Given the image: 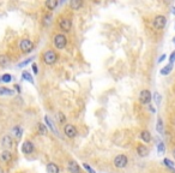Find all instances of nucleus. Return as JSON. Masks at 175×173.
I'll return each mask as SVG.
<instances>
[{
    "label": "nucleus",
    "instance_id": "obj_1",
    "mask_svg": "<svg viewBox=\"0 0 175 173\" xmlns=\"http://www.w3.org/2000/svg\"><path fill=\"white\" fill-rule=\"evenodd\" d=\"M42 59H43L44 64L53 65V64H55L56 60H58V54L55 53L53 49H48V51H46L43 53Z\"/></svg>",
    "mask_w": 175,
    "mask_h": 173
},
{
    "label": "nucleus",
    "instance_id": "obj_2",
    "mask_svg": "<svg viewBox=\"0 0 175 173\" xmlns=\"http://www.w3.org/2000/svg\"><path fill=\"white\" fill-rule=\"evenodd\" d=\"M53 42H54V46L58 49H63L67 44V39H66V36L64 34H56L54 36Z\"/></svg>",
    "mask_w": 175,
    "mask_h": 173
},
{
    "label": "nucleus",
    "instance_id": "obj_3",
    "mask_svg": "<svg viewBox=\"0 0 175 173\" xmlns=\"http://www.w3.org/2000/svg\"><path fill=\"white\" fill-rule=\"evenodd\" d=\"M114 166L116 167V168H125L126 166H127V163H128V159H127V156L126 155H124V154H119L118 156H115L114 158Z\"/></svg>",
    "mask_w": 175,
    "mask_h": 173
},
{
    "label": "nucleus",
    "instance_id": "obj_4",
    "mask_svg": "<svg viewBox=\"0 0 175 173\" xmlns=\"http://www.w3.org/2000/svg\"><path fill=\"white\" fill-rule=\"evenodd\" d=\"M165 24H167V18L164 16H161V15L156 16L153 21V27L156 30H162L165 27Z\"/></svg>",
    "mask_w": 175,
    "mask_h": 173
},
{
    "label": "nucleus",
    "instance_id": "obj_5",
    "mask_svg": "<svg viewBox=\"0 0 175 173\" xmlns=\"http://www.w3.org/2000/svg\"><path fill=\"white\" fill-rule=\"evenodd\" d=\"M19 48L23 53H30L34 49V43L33 41L28 40V39H23L22 41L19 42Z\"/></svg>",
    "mask_w": 175,
    "mask_h": 173
},
{
    "label": "nucleus",
    "instance_id": "obj_6",
    "mask_svg": "<svg viewBox=\"0 0 175 173\" xmlns=\"http://www.w3.org/2000/svg\"><path fill=\"white\" fill-rule=\"evenodd\" d=\"M59 27L63 32H70L72 29V21L68 17H63L59 21Z\"/></svg>",
    "mask_w": 175,
    "mask_h": 173
},
{
    "label": "nucleus",
    "instance_id": "obj_7",
    "mask_svg": "<svg viewBox=\"0 0 175 173\" xmlns=\"http://www.w3.org/2000/svg\"><path fill=\"white\" fill-rule=\"evenodd\" d=\"M64 133H65L66 137H68V138H75L77 136L76 126L72 125V124H66L64 126Z\"/></svg>",
    "mask_w": 175,
    "mask_h": 173
},
{
    "label": "nucleus",
    "instance_id": "obj_8",
    "mask_svg": "<svg viewBox=\"0 0 175 173\" xmlns=\"http://www.w3.org/2000/svg\"><path fill=\"white\" fill-rule=\"evenodd\" d=\"M139 101L142 102L143 105H149L151 101V93L148 89H144L140 91L139 94Z\"/></svg>",
    "mask_w": 175,
    "mask_h": 173
},
{
    "label": "nucleus",
    "instance_id": "obj_9",
    "mask_svg": "<svg viewBox=\"0 0 175 173\" xmlns=\"http://www.w3.org/2000/svg\"><path fill=\"white\" fill-rule=\"evenodd\" d=\"M1 143H2V147H4L6 150L11 149L12 147H13V140H12V136H10V135H5V136L2 137V140H1Z\"/></svg>",
    "mask_w": 175,
    "mask_h": 173
},
{
    "label": "nucleus",
    "instance_id": "obj_10",
    "mask_svg": "<svg viewBox=\"0 0 175 173\" xmlns=\"http://www.w3.org/2000/svg\"><path fill=\"white\" fill-rule=\"evenodd\" d=\"M35 149V147H34V143L33 142H30V141H25L24 143H23L22 146V151L24 154H31Z\"/></svg>",
    "mask_w": 175,
    "mask_h": 173
},
{
    "label": "nucleus",
    "instance_id": "obj_11",
    "mask_svg": "<svg viewBox=\"0 0 175 173\" xmlns=\"http://www.w3.org/2000/svg\"><path fill=\"white\" fill-rule=\"evenodd\" d=\"M67 170H68L71 173H80L79 165H78L76 161H73V160L68 161V163H67Z\"/></svg>",
    "mask_w": 175,
    "mask_h": 173
},
{
    "label": "nucleus",
    "instance_id": "obj_12",
    "mask_svg": "<svg viewBox=\"0 0 175 173\" xmlns=\"http://www.w3.org/2000/svg\"><path fill=\"white\" fill-rule=\"evenodd\" d=\"M0 160L5 163H9L12 160V153L10 150H4L0 154Z\"/></svg>",
    "mask_w": 175,
    "mask_h": 173
},
{
    "label": "nucleus",
    "instance_id": "obj_13",
    "mask_svg": "<svg viewBox=\"0 0 175 173\" xmlns=\"http://www.w3.org/2000/svg\"><path fill=\"white\" fill-rule=\"evenodd\" d=\"M137 153H138L139 156L145 158V156L149 155V149H148V147H145V144H139L137 147Z\"/></svg>",
    "mask_w": 175,
    "mask_h": 173
},
{
    "label": "nucleus",
    "instance_id": "obj_14",
    "mask_svg": "<svg viewBox=\"0 0 175 173\" xmlns=\"http://www.w3.org/2000/svg\"><path fill=\"white\" fill-rule=\"evenodd\" d=\"M47 172L48 173H60V168L59 166L54 163V162H49L47 165Z\"/></svg>",
    "mask_w": 175,
    "mask_h": 173
},
{
    "label": "nucleus",
    "instance_id": "obj_15",
    "mask_svg": "<svg viewBox=\"0 0 175 173\" xmlns=\"http://www.w3.org/2000/svg\"><path fill=\"white\" fill-rule=\"evenodd\" d=\"M82 6H83V1H82V0H72V1L70 2V7L75 11L79 10Z\"/></svg>",
    "mask_w": 175,
    "mask_h": 173
},
{
    "label": "nucleus",
    "instance_id": "obj_16",
    "mask_svg": "<svg viewBox=\"0 0 175 173\" xmlns=\"http://www.w3.org/2000/svg\"><path fill=\"white\" fill-rule=\"evenodd\" d=\"M140 138H142L145 143H149V142L151 141V135H150V132H149L148 130H143L142 132H140Z\"/></svg>",
    "mask_w": 175,
    "mask_h": 173
},
{
    "label": "nucleus",
    "instance_id": "obj_17",
    "mask_svg": "<svg viewBox=\"0 0 175 173\" xmlns=\"http://www.w3.org/2000/svg\"><path fill=\"white\" fill-rule=\"evenodd\" d=\"M44 121H46V124H47V125L49 126V129L52 130V131H53L54 133H56V135H58V130H56V128H55L54 123L52 121V119L49 118V117H47V116H46V117H44Z\"/></svg>",
    "mask_w": 175,
    "mask_h": 173
},
{
    "label": "nucleus",
    "instance_id": "obj_18",
    "mask_svg": "<svg viewBox=\"0 0 175 173\" xmlns=\"http://www.w3.org/2000/svg\"><path fill=\"white\" fill-rule=\"evenodd\" d=\"M44 5H46V7L48 10H54L55 7L59 5V2H58V0H47Z\"/></svg>",
    "mask_w": 175,
    "mask_h": 173
},
{
    "label": "nucleus",
    "instance_id": "obj_19",
    "mask_svg": "<svg viewBox=\"0 0 175 173\" xmlns=\"http://www.w3.org/2000/svg\"><path fill=\"white\" fill-rule=\"evenodd\" d=\"M11 133L13 135V136H14V137H16V138H18V140H19V138L22 137L23 130L21 129L19 126H14V128L11 130Z\"/></svg>",
    "mask_w": 175,
    "mask_h": 173
},
{
    "label": "nucleus",
    "instance_id": "obj_20",
    "mask_svg": "<svg viewBox=\"0 0 175 173\" xmlns=\"http://www.w3.org/2000/svg\"><path fill=\"white\" fill-rule=\"evenodd\" d=\"M13 90L11 89H7V88H5V86H0V95L1 96H4V95H13Z\"/></svg>",
    "mask_w": 175,
    "mask_h": 173
},
{
    "label": "nucleus",
    "instance_id": "obj_21",
    "mask_svg": "<svg viewBox=\"0 0 175 173\" xmlns=\"http://www.w3.org/2000/svg\"><path fill=\"white\" fill-rule=\"evenodd\" d=\"M10 59L6 55H0V67H5L6 65H9Z\"/></svg>",
    "mask_w": 175,
    "mask_h": 173
},
{
    "label": "nucleus",
    "instance_id": "obj_22",
    "mask_svg": "<svg viewBox=\"0 0 175 173\" xmlns=\"http://www.w3.org/2000/svg\"><path fill=\"white\" fill-rule=\"evenodd\" d=\"M37 132H39L40 135H42V136L47 135V129H46V126H44L42 123H39V124H37Z\"/></svg>",
    "mask_w": 175,
    "mask_h": 173
},
{
    "label": "nucleus",
    "instance_id": "obj_23",
    "mask_svg": "<svg viewBox=\"0 0 175 173\" xmlns=\"http://www.w3.org/2000/svg\"><path fill=\"white\" fill-rule=\"evenodd\" d=\"M22 77H23V79H25V81H28V82H30L31 84H34V78H33V76L30 75L28 71H24L22 74Z\"/></svg>",
    "mask_w": 175,
    "mask_h": 173
},
{
    "label": "nucleus",
    "instance_id": "obj_24",
    "mask_svg": "<svg viewBox=\"0 0 175 173\" xmlns=\"http://www.w3.org/2000/svg\"><path fill=\"white\" fill-rule=\"evenodd\" d=\"M12 81V76L10 74H5V75L1 76V82L4 83H10Z\"/></svg>",
    "mask_w": 175,
    "mask_h": 173
},
{
    "label": "nucleus",
    "instance_id": "obj_25",
    "mask_svg": "<svg viewBox=\"0 0 175 173\" xmlns=\"http://www.w3.org/2000/svg\"><path fill=\"white\" fill-rule=\"evenodd\" d=\"M172 64H169V65H167V66H164L163 69L161 70V74L162 75H169L170 74V71H172Z\"/></svg>",
    "mask_w": 175,
    "mask_h": 173
},
{
    "label": "nucleus",
    "instance_id": "obj_26",
    "mask_svg": "<svg viewBox=\"0 0 175 173\" xmlns=\"http://www.w3.org/2000/svg\"><path fill=\"white\" fill-rule=\"evenodd\" d=\"M157 131L160 133H163V121L161 118L157 119Z\"/></svg>",
    "mask_w": 175,
    "mask_h": 173
},
{
    "label": "nucleus",
    "instance_id": "obj_27",
    "mask_svg": "<svg viewBox=\"0 0 175 173\" xmlns=\"http://www.w3.org/2000/svg\"><path fill=\"white\" fill-rule=\"evenodd\" d=\"M153 99H155V102H156V106H160L161 103V100H162V96L160 93H155L153 94Z\"/></svg>",
    "mask_w": 175,
    "mask_h": 173
},
{
    "label": "nucleus",
    "instance_id": "obj_28",
    "mask_svg": "<svg viewBox=\"0 0 175 173\" xmlns=\"http://www.w3.org/2000/svg\"><path fill=\"white\" fill-rule=\"evenodd\" d=\"M157 151H158V154H164V151H165V147H164L163 142H160V143L157 144Z\"/></svg>",
    "mask_w": 175,
    "mask_h": 173
},
{
    "label": "nucleus",
    "instance_id": "obj_29",
    "mask_svg": "<svg viewBox=\"0 0 175 173\" xmlns=\"http://www.w3.org/2000/svg\"><path fill=\"white\" fill-rule=\"evenodd\" d=\"M163 163L167 166V167H169L170 170H172V168H174V162L170 161L169 159H163Z\"/></svg>",
    "mask_w": 175,
    "mask_h": 173
},
{
    "label": "nucleus",
    "instance_id": "obj_30",
    "mask_svg": "<svg viewBox=\"0 0 175 173\" xmlns=\"http://www.w3.org/2000/svg\"><path fill=\"white\" fill-rule=\"evenodd\" d=\"M34 60V58H29V59H26V60H24L22 63H19V64L17 65V67H23V66H25V65H28L29 63H31Z\"/></svg>",
    "mask_w": 175,
    "mask_h": 173
},
{
    "label": "nucleus",
    "instance_id": "obj_31",
    "mask_svg": "<svg viewBox=\"0 0 175 173\" xmlns=\"http://www.w3.org/2000/svg\"><path fill=\"white\" fill-rule=\"evenodd\" d=\"M56 118H58V121H59V123H65L66 118H65V116H64L61 112H59V113H58V117H56Z\"/></svg>",
    "mask_w": 175,
    "mask_h": 173
},
{
    "label": "nucleus",
    "instance_id": "obj_32",
    "mask_svg": "<svg viewBox=\"0 0 175 173\" xmlns=\"http://www.w3.org/2000/svg\"><path fill=\"white\" fill-rule=\"evenodd\" d=\"M51 15H46L44 16V18H43V23H44V25H48L49 23H51Z\"/></svg>",
    "mask_w": 175,
    "mask_h": 173
},
{
    "label": "nucleus",
    "instance_id": "obj_33",
    "mask_svg": "<svg viewBox=\"0 0 175 173\" xmlns=\"http://www.w3.org/2000/svg\"><path fill=\"white\" fill-rule=\"evenodd\" d=\"M83 167H84L89 173H96L94 170H92V168H91V167H90V166H89V165H88V163H83Z\"/></svg>",
    "mask_w": 175,
    "mask_h": 173
},
{
    "label": "nucleus",
    "instance_id": "obj_34",
    "mask_svg": "<svg viewBox=\"0 0 175 173\" xmlns=\"http://www.w3.org/2000/svg\"><path fill=\"white\" fill-rule=\"evenodd\" d=\"M169 61H170V64H173L175 61V51L173 52V53L170 54V58H169Z\"/></svg>",
    "mask_w": 175,
    "mask_h": 173
},
{
    "label": "nucleus",
    "instance_id": "obj_35",
    "mask_svg": "<svg viewBox=\"0 0 175 173\" xmlns=\"http://www.w3.org/2000/svg\"><path fill=\"white\" fill-rule=\"evenodd\" d=\"M31 67H33L34 74H35V75H37V74H39V69H37V65H36V64H33V66H31Z\"/></svg>",
    "mask_w": 175,
    "mask_h": 173
},
{
    "label": "nucleus",
    "instance_id": "obj_36",
    "mask_svg": "<svg viewBox=\"0 0 175 173\" xmlns=\"http://www.w3.org/2000/svg\"><path fill=\"white\" fill-rule=\"evenodd\" d=\"M165 58H167V55H165V54H162V55L160 57V59H158V63H162Z\"/></svg>",
    "mask_w": 175,
    "mask_h": 173
},
{
    "label": "nucleus",
    "instance_id": "obj_37",
    "mask_svg": "<svg viewBox=\"0 0 175 173\" xmlns=\"http://www.w3.org/2000/svg\"><path fill=\"white\" fill-rule=\"evenodd\" d=\"M14 89L17 90V93H21V91H22V89H21V86H18V84H16V86H14Z\"/></svg>",
    "mask_w": 175,
    "mask_h": 173
},
{
    "label": "nucleus",
    "instance_id": "obj_38",
    "mask_svg": "<svg viewBox=\"0 0 175 173\" xmlns=\"http://www.w3.org/2000/svg\"><path fill=\"white\" fill-rule=\"evenodd\" d=\"M150 109H151V112H155V111H156V109H155L153 106H150Z\"/></svg>",
    "mask_w": 175,
    "mask_h": 173
},
{
    "label": "nucleus",
    "instance_id": "obj_39",
    "mask_svg": "<svg viewBox=\"0 0 175 173\" xmlns=\"http://www.w3.org/2000/svg\"><path fill=\"white\" fill-rule=\"evenodd\" d=\"M172 12H173V15H175V7H173V10H172Z\"/></svg>",
    "mask_w": 175,
    "mask_h": 173
},
{
    "label": "nucleus",
    "instance_id": "obj_40",
    "mask_svg": "<svg viewBox=\"0 0 175 173\" xmlns=\"http://www.w3.org/2000/svg\"><path fill=\"white\" fill-rule=\"evenodd\" d=\"M173 155H174V159H175V149L173 150Z\"/></svg>",
    "mask_w": 175,
    "mask_h": 173
},
{
    "label": "nucleus",
    "instance_id": "obj_41",
    "mask_svg": "<svg viewBox=\"0 0 175 173\" xmlns=\"http://www.w3.org/2000/svg\"><path fill=\"white\" fill-rule=\"evenodd\" d=\"M173 42H174V43H175V37H174V40H173Z\"/></svg>",
    "mask_w": 175,
    "mask_h": 173
},
{
    "label": "nucleus",
    "instance_id": "obj_42",
    "mask_svg": "<svg viewBox=\"0 0 175 173\" xmlns=\"http://www.w3.org/2000/svg\"><path fill=\"white\" fill-rule=\"evenodd\" d=\"M0 173H2V171H1V168H0Z\"/></svg>",
    "mask_w": 175,
    "mask_h": 173
},
{
    "label": "nucleus",
    "instance_id": "obj_43",
    "mask_svg": "<svg viewBox=\"0 0 175 173\" xmlns=\"http://www.w3.org/2000/svg\"><path fill=\"white\" fill-rule=\"evenodd\" d=\"M0 82H1V76H0Z\"/></svg>",
    "mask_w": 175,
    "mask_h": 173
}]
</instances>
